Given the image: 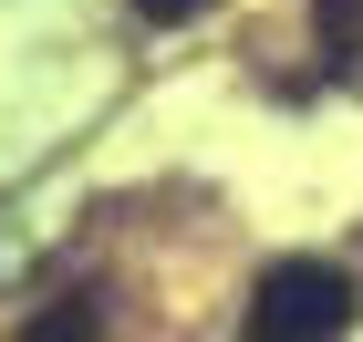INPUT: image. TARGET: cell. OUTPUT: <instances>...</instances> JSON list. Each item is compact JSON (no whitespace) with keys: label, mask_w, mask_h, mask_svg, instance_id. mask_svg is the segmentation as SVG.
Masks as SVG:
<instances>
[{"label":"cell","mask_w":363,"mask_h":342,"mask_svg":"<svg viewBox=\"0 0 363 342\" xmlns=\"http://www.w3.org/2000/svg\"><path fill=\"white\" fill-rule=\"evenodd\" d=\"M250 342H342L353 332V280L333 259H270L250 280V312H239Z\"/></svg>","instance_id":"1"},{"label":"cell","mask_w":363,"mask_h":342,"mask_svg":"<svg viewBox=\"0 0 363 342\" xmlns=\"http://www.w3.org/2000/svg\"><path fill=\"white\" fill-rule=\"evenodd\" d=\"M125 11H135V21H197L208 0H125Z\"/></svg>","instance_id":"3"},{"label":"cell","mask_w":363,"mask_h":342,"mask_svg":"<svg viewBox=\"0 0 363 342\" xmlns=\"http://www.w3.org/2000/svg\"><path fill=\"white\" fill-rule=\"evenodd\" d=\"M11 342H104V312H94V301H42Z\"/></svg>","instance_id":"2"}]
</instances>
